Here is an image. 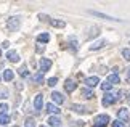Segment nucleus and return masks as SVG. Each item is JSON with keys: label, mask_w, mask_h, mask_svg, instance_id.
Returning <instances> with one entry per match:
<instances>
[{"label": "nucleus", "mask_w": 130, "mask_h": 127, "mask_svg": "<svg viewBox=\"0 0 130 127\" xmlns=\"http://www.w3.org/2000/svg\"><path fill=\"white\" fill-rule=\"evenodd\" d=\"M14 127H18V125H14Z\"/></svg>", "instance_id": "obj_37"}, {"label": "nucleus", "mask_w": 130, "mask_h": 127, "mask_svg": "<svg viewBox=\"0 0 130 127\" xmlns=\"http://www.w3.org/2000/svg\"><path fill=\"white\" fill-rule=\"evenodd\" d=\"M47 122H48L50 127H63V122H61V119H59L58 116H50Z\"/></svg>", "instance_id": "obj_5"}, {"label": "nucleus", "mask_w": 130, "mask_h": 127, "mask_svg": "<svg viewBox=\"0 0 130 127\" xmlns=\"http://www.w3.org/2000/svg\"><path fill=\"white\" fill-rule=\"evenodd\" d=\"M52 100H53L56 105H63V103H64V96L59 93V92H53V93H52Z\"/></svg>", "instance_id": "obj_9"}, {"label": "nucleus", "mask_w": 130, "mask_h": 127, "mask_svg": "<svg viewBox=\"0 0 130 127\" xmlns=\"http://www.w3.org/2000/svg\"><path fill=\"white\" fill-rule=\"evenodd\" d=\"M24 127H36V121H34L32 118H27L26 122H24Z\"/></svg>", "instance_id": "obj_23"}, {"label": "nucleus", "mask_w": 130, "mask_h": 127, "mask_svg": "<svg viewBox=\"0 0 130 127\" xmlns=\"http://www.w3.org/2000/svg\"><path fill=\"white\" fill-rule=\"evenodd\" d=\"M50 24H52L53 27H64V26H66V23L61 21V19H52V21H50Z\"/></svg>", "instance_id": "obj_19"}, {"label": "nucleus", "mask_w": 130, "mask_h": 127, "mask_svg": "<svg viewBox=\"0 0 130 127\" xmlns=\"http://www.w3.org/2000/svg\"><path fill=\"white\" fill-rule=\"evenodd\" d=\"M56 82H58V79H56V77H50V79L47 80V84L50 85V87H53V85H56Z\"/></svg>", "instance_id": "obj_28"}, {"label": "nucleus", "mask_w": 130, "mask_h": 127, "mask_svg": "<svg viewBox=\"0 0 130 127\" xmlns=\"http://www.w3.org/2000/svg\"><path fill=\"white\" fill-rule=\"evenodd\" d=\"M8 96V90H0V98H7Z\"/></svg>", "instance_id": "obj_31"}, {"label": "nucleus", "mask_w": 130, "mask_h": 127, "mask_svg": "<svg viewBox=\"0 0 130 127\" xmlns=\"http://www.w3.org/2000/svg\"><path fill=\"white\" fill-rule=\"evenodd\" d=\"M117 116H119V119H122V121H128V118H130V116H128V111L124 109V108L117 111Z\"/></svg>", "instance_id": "obj_17"}, {"label": "nucleus", "mask_w": 130, "mask_h": 127, "mask_svg": "<svg viewBox=\"0 0 130 127\" xmlns=\"http://www.w3.org/2000/svg\"><path fill=\"white\" fill-rule=\"evenodd\" d=\"M104 45H106V40L101 39V40H98V42H95L93 45H90V50L92 52H95V50H100V48H103Z\"/></svg>", "instance_id": "obj_11"}, {"label": "nucleus", "mask_w": 130, "mask_h": 127, "mask_svg": "<svg viewBox=\"0 0 130 127\" xmlns=\"http://www.w3.org/2000/svg\"><path fill=\"white\" fill-rule=\"evenodd\" d=\"M36 50H37L39 53H42L43 50H45V47H43V45H37V48H36Z\"/></svg>", "instance_id": "obj_32"}, {"label": "nucleus", "mask_w": 130, "mask_h": 127, "mask_svg": "<svg viewBox=\"0 0 130 127\" xmlns=\"http://www.w3.org/2000/svg\"><path fill=\"white\" fill-rule=\"evenodd\" d=\"M47 111H48L50 114H55V116H56V114H59V111H61V109H59L56 105H53V103H48V105H47Z\"/></svg>", "instance_id": "obj_12"}, {"label": "nucleus", "mask_w": 130, "mask_h": 127, "mask_svg": "<svg viewBox=\"0 0 130 127\" xmlns=\"http://www.w3.org/2000/svg\"><path fill=\"white\" fill-rule=\"evenodd\" d=\"M71 109H72V111H76V113H80V114L87 113V108H85V106H82V105H76V103L71 106Z\"/></svg>", "instance_id": "obj_16"}, {"label": "nucleus", "mask_w": 130, "mask_h": 127, "mask_svg": "<svg viewBox=\"0 0 130 127\" xmlns=\"http://www.w3.org/2000/svg\"><path fill=\"white\" fill-rule=\"evenodd\" d=\"M98 84H100V79L96 77V76H92V77H87L85 79V85H87V87H90V89H92V87H96Z\"/></svg>", "instance_id": "obj_6"}, {"label": "nucleus", "mask_w": 130, "mask_h": 127, "mask_svg": "<svg viewBox=\"0 0 130 127\" xmlns=\"http://www.w3.org/2000/svg\"><path fill=\"white\" fill-rule=\"evenodd\" d=\"M19 76H21V77H27V76H29V73H27V68H26V66H23V68L19 69Z\"/></svg>", "instance_id": "obj_25"}, {"label": "nucleus", "mask_w": 130, "mask_h": 127, "mask_svg": "<svg viewBox=\"0 0 130 127\" xmlns=\"http://www.w3.org/2000/svg\"><path fill=\"white\" fill-rule=\"evenodd\" d=\"M93 15V16H98V18H104V19H108V21H117L116 18H111V16H108V15H104V13H100V11H90Z\"/></svg>", "instance_id": "obj_14"}, {"label": "nucleus", "mask_w": 130, "mask_h": 127, "mask_svg": "<svg viewBox=\"0 0 130 127\" xmlns=\"http://www.w3.org/2000/svg\"><path fill=\"white\" fill-rule=\"evenodd\" d=\"M76 87H77V84L74 82V80H71V79H68L66 80V84H64V89H66V92H74V90H76Z\"/></svg>", "instance_id": "obj_10"}, {"label": "nucleus", "mask_w": 130, "mask_h": 127, "mask_svg": "<svg viewBox=\"0 0 130 127\" xmlns=\"http://www.w3.org/2000/svg\"><path fill=\"white\" fill-rule=\"evenodd\" d=\"M69 45H71V50H72V52H77V40L76 39H71V44H69Z\"/></svg>", "instance_id": "obj_26"}, {"label": "nucleus", "mask_w": 130, "mask_h": 127, "mask_svg": "<svg viewBox=\"0 0 130 127\" xmlns=\"http://www.w3.org/2000/svg\"><path fill=\"white\" fill-rule=\"evenodd\" d=\"M10 122V116L7 114V113H0V124H8Z\"/></svg>", "instance_id": "obj_20"}, {"label": "nucleus", "mask_w": 130, "mask_h": 127, "mask_svg": "<svg viewBox=\"0 0 130 127\" xmlns=\"http://www.w3.org/2000/svg\"><path fill=\"white\" fill-rule=\"evenodd\" d=\"M101 89L104 90V92H109V90L112 89V85L109 84V82H103V84H101Z\"/></svg>", "instance_id": "obj_27"}, {"label": "nucleus", "mask_w": 130, "mask_h": 127, "mask_svg": "<svg viewBox=\"0 0 130 127\" xmlns=\"http://www.w3.org/2000/svg\"><path fill=\"white\" fill-rule=\"evenodd\" d=\"M80 93H82L84 98H93V96H95V93H93V90H92V89H84Z\"/></svg>", "instance_id": "obj_18"}, {"label": "nucleus", "mask_w": 130, "mask_h": 127, "mask_svg": "<svg viewBox=\"0 0 130 127\" xmlns=\"http://www.w3.org/2000/svg\"><path fill=\"white\" fill-rule=\"evenodd\" d=\"M0 55H2V50H0Z\"/></svg>", "instance_id": "obj_36"}, {"label": "nucleus", "mask_w": 130, "mask_h": 127, "mask_svg": "<svg viewBox=\"0 0 130 127\" xmlns=\"http://www.w3.org/2000/svg\"><path fill=\"white\" fill-rule=\"evenodd\" d=\"M112 127H125L121 121H112Z\"/></svg>", "instance_id": "obj_30"}, {"label": "nucleus", "mask_w": 130, "mask_h": 127, "mask_svg": "<svg viewBox=\"0 0 130 127\" xmlns=\"http://www.w3.org/2000/svg\"><path fill=\"white\" fill-rule=\"evenodd\" d=\"M106 82H109L111 85H114V84H119V82H121V79H119V76L114 73V74H109V77H108Z\"/></svg>", "instance_id": "obj_15"}, {"label": "nucleus", "mask_w": 130, "mask_h": 127, "mask_svg": "<svg viewBox=\"0 0 130 127\" xmlns=\"http://www.w3.org/2000/svg\"><path fill=\"white\" fill-rule=\"evenodd\" d=\"M14 77V73L11 69H5L3 71V80H7V82H10V80H13Z\"/></svg>", "instance_id": "obj_13"}, {"label": "nucleus", "mask_w": 130, "mask_h": 127, "mask_svg": "<svg viewBox=\"0 0 130 127\" xmlns=\"http://www.w3.org/2000/svg\"><path fill=\"white\" fill-rule=\"evenodd\" d=\"M40 127H47V125H40Z\"/></svg>", "instance_id": "obj_35"}, {"label": "nucleus", "mask_w": 130, "mask_h": 127, "mask_svg": "<svg viewBox=\"0 0 130 127\" xmlns=\"http://www.w3.org/2000/svg\"><path fill=\"white\" fill-rule=\"evenodd\" d=\"M116 100H117V96H114V95H111V93H106L103 96V106H111V105H114L116 103Z\"/></svg>", "instance_id": "obj_4"}, {"label": "nucleus", "mask_w": 130, "mask_h": 127, "mask_svg": "<svg viewBox=\"0 0 130 127\" xmlns=\"http://www.w3.org/2000/svg\"><path fill=\"white\" fill-rule=\"evenodd\" d=\"M122 57H124V60L130 61V48H124L122 50Z\"/></svg>", "instance_id": "obj_24"}, {"label": "nucleus", "mask_w": 130, "mask_h": 127, "mask_svg": "<svg viewBox=\"0 0 130 127\" xmlns=\"http://www.w3.org/2000/svg\"><path fill=\"white\" fill-rule=\"evenodd\" d=\"M19 24H21V21H19V18H10L8 21H7V26H8V29L10 31H18L19 29Z\"/></svg>", "instance_id": "obj_2"}, {"label": "nucleus", "mask_w": 130, "mask_h": 127, "mask_svg": "<svg viewBox=\"0 0 130 127\" xmlns=\"http://www.w3.org/2000/svg\"><path fill=\"white\" fill-rule=\"evenodd\" d=\"M127 101H128V105H130V95H128V96H127Z\"/></svg>", "instance_id": "obj_34"}, {"label": "nucleus", "mask_w": 130, "mask_h": 127, "mask_svg": "<svg viewBox=\"0 0 130 127\" xmlns=\"http://www.w3.org/2000/svg\"><path fill=\"white\" fill-rule=\"evenodd\" d=\"M42 105H43V95L39 93V95H36V100H34V108H36V111H40Z\"/></svg>", "instance_id": "obj_7"}, {"label": "nucleus", "mask_w": 130, "mask_h": 127, "mask_svg": "<svg viewBox=\"0 0 130 127\" xmlns=\"http://www.w3.org/2000/svg\"><path fill=\"white\" fill-rule=\"evenodd\" d=\"M2 47H3V48H8V47H10V42H3Z\"/></svg>", "instance_id": "obj_33"}, {"label": "nucleus", "mask_w": 130, "mask_h": 127, "mask_svg": "<svg viewBox=\"0 0 130 127\" xmlns=\"http://www.w3.org/2000/svg\"><path fill=\"white\" fill-rule=\"evenodd\" d=\"M109 124V116L108 114H100L93 121V127H106Z\"/></svg>", "instance_id": "obj_1"}, {"label": "nucleus", "mask_w": 130, "mask_h": 127, "mask_svg": "<svg viewBox=\"0 0 130 127\" xmlns=\"http://www.w3.org/2000/svg\"><path fill=\"white\" fill-rule=\"evenodd\" d=\"M7 111H8V105L2 103V105H0V113H7Z\"/></svg>", "instance_id": "obj_29"}, {"label": "nucleus", "mask_w": 130, "mask_h": 127, "mask_svg": "<svg viewBox=\"0 0 130 127\" xmlns=\"http://www.w3.org/2000/svg\"><path fill=\"white\" fill-rule=\"evenodd\" d=\"M50 40V35L48 34H40V35H37V42H43V44H47Z\"/></svg>", "instance_id": "obj_22"}, {"label": "nucleus", "mask_w": 130, "mask_h": 127, "mask_svg": "<svg viewBox=\"0 0 130 127\" xmlns=\"http://www.w3.org/2000/svg\"><path fill=\"white\" fill-rule=\"evenodd\" d=\"M39 66H40V73H47V71L52 68V60H48V58H42L40 60V63H39Z\"/></svg>", "instance_id": "obj_3"}, {"label": "nucleus", "mask_w": 130, "mask_h": 127, "mask_svg": "<svg viewBox=\"0 0 130 127\" xmlns=\"http://www.w3.org/2000/svg\"><path fill=\"white\" fill-rule=\"evenodd\" d=\"M32 80H34V82H37V84H42V82H43V74H42V73L34 74V76H32Z\"/></svg>", "instance_id": "obj_21"}, {"label": "nucleus", "mask_w": 130, "mask_h": 127, "mask_svg": "<svg viewBox=\"0 0 130 127\" xmlns=\"http://www.w3.org/2000/svg\"><path fill=\"white\" fill-rule=\"evenodd\" d=\"M7 58H8V61H11V63H18L19 61V55H18V52H14V50H10L7 53Z\"/></svg>", "instance_id": "obj_8"}]
</instances>
